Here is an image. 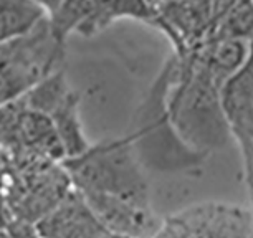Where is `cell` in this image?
<instances>
[{
	"label": "cell",
	"instance_id": "5",
	"mask_svg": "<svg viewBox=\"0 0 253 238\" xmlns=\"http://www.w3.org/2000/svg\"><path fill=\"white\" fill-rule=\"evenodd\" d=\"M253 212L223 202H204L172 213L152 238H250Z\"/></svg>",
	"mask_w": 253,
	"mask_h": 238
},
{
	"label": "cell",
	"instance_id": "4",
	"mask_svg": "<svg viewBox=\"0 0 253 238\" xmlns=\"http://www.w3.org/2000/svg\"><path fill=\"white\" fill-rule=\"evenodd\" d=\"M65 45L51 35L48 20L30 33L0 45V106L25 96L53 71L63 68Z\"/></svg>",
	"mask_w": 253,
	"mask_h": 238
},
{
	"label": "cell",
	"instance_id": "7",
	"mask_svg": "<svg viewBox=\"0 0 253 238\" xmlns=\"http://www.w3.org/2000/svg\"><path fill=\"white\" fill-rule=\"evenodd\" d=\"M225 108L232 139L242 156L243 177L253 212V40L250 41L247 61L223 89Z\"/></svg>",
	"mask_w": 253,
	"mask_h": 238
},
{
	"label": "cell",
	"instance_id": "14",
	"mask_svg": "<svg viewBox=\"0 0 253 238\" xmlns=\"http://www.w3.org/2000/svg\"><path fill=\"white\" fill-rule=\"evenodd\" d=\"M250 238H253V225H252V233H250Z\"/></svg>",
	"mask_w": 253,
	"mask_h": 238
},
{
	"label": "cell",
	"instance_id": "11",
	"mask_svg": "<svg viewBox=\"0 0 253 238\" xmlns=\"http://www.w3.org/2000/svg\"><path fill=\"white\" fill-rule=\"evenodd\" d=\"M98 2L91 0H66V2H45L46 20H48L51 35L58 43L65 45L70 33H76L80 27L88 20L94 12Z\"/></svg>",
	"mask_w": 253,
	"mask_h": 238
},
{
	"label": "cell",
	"instance_id": "1",
	"mask_svg": "<svg viewBox=\"0 0 253 238\" xmlns=\"http://www.w3.org/2000/svg\"><path fill=\"white\" fill-rule=\"evenodd\" d=\"M169 73L166 108L170 124L182 142L207 157L232 141L223 89L228 81L215 73L195 51L172 55L166 61Z\"/></svg>",
	"mask_w": 253,
	"mask_h": 238
},
{
	"label": "cell",
	"instance_id": "10",
	"mask_svg": "<svg viewBox=\"0 0 253 238\" xmlns=\"http://www.w3.org/2000/svg\"><path fill=\"white\" fill-rule=\"evenodd\" d=\"M46 18L45 5L32 0H0V45L30 33Z\"/></svg>",
	"mask_w": 253,
	"mask_h": 238
},
{
	"label": "cell",
	"instance_id": "6",
	"mask_svg": "<svg viewBox=\"0 0 253 238\" xmlns=\"http://www.w3.org/2000/svg\"><path fill=\"white\" fill-rule=\"evenodd\" d=\"M228 2H154L152 25L167 37L174 55L184 56L209 38Z\"/></svg>",
	"mask_w": 253,
	"mask_h": 238
},
{
	"label": "cell",
	"instance_id": "2",
	"mask_svg": "<svg viewBox=\"0 0 253 238\" xmlns=\"http://www.w3.org/2000/svg\"><path fill=\"white\" fill-rule=\"evenodd\" d=\"M60 164L81 197H111L151 205L149 182L127 136L91 144L81 156Z\"/></svg>",
	"mask_w": 253,
	"mask_h": 238
},
{
	"label": "cell",
	"instance_id": "3",
	"mask_svg": "<svg viewBox=\"0 0 253 238\" xmlns=\"http://www.w3.org/2000/svg\"><path fill=\"white\" fill-rule=\"evenodd\" d=\"M167 83L169 73L164 65L137 108L131 132L126 136L144 169L185 172L202 165L205 156L185 146L170 124L166 108Z\"/></svg>",
	"mask_w": 253,
	"mask_h": 238
},
{
	"label": "cell",
	"instance_id": "8",
	"mask_svg": "<svg viewBox=\"0 0 253 238\" xmlns=\"http://www.w3.org/2000/svg\"><path fill=\"white\" fill-rule=\"evenodd\" d=\"M33 227L38 238H104L109 235L73 187Z\"/></svg>",
	"mask_w": 253,
	"mask_h": 238
},
{
	"label": "cell",
	"instance_id": "13",
	"mask_svg": "<svg viewBox=\"0 0 253 238\" xmlns=\"http://www.w3.org/2000/svg\"><path fill=\"white\" fill-rule=\"evenodd\" d=\"M70 93L71 88L68 86V81H66L65 68H60L46 76L45 79H42L40 83H37L22 98L28 109L42 113L50 118L51 113L65 101Z\"/></svg>",
	"mask_w": 253,
	"mask_h": 238
},
{
	"label": "cell",
	"instance_id": "12",
	"mask_svg": "<svg viewBox=\"0 0 253 238\" xmlns=\"http://www.w3.org/2000/svg\"><path fill=\"white\" fill-rule=\"evenodd\" d=\"M210 40H253V2H228V7L218 18ZM204 41V43H205Z\"/></svg>",
	"mask_w": 253,
	"mask_h": 238
},
{
	"label": "cell",
	"instance_id": "9",
	"mask_svg": "<svg viewBox=\"0 0 253 238\" xmlns=\"http://www.w3.org/2000/svg\"><path fill=\"white\" fill-rule=\"evenodd\" d=\"M51 124L56 132L65 159H73L88 151L91 146L84 136L80 119V94L71 89V93L58 108L51 113ZM63 159V160H65Z\"/></svg>",
	"mask_w": 253,
	"mask_h": 238
}]
</instances>
